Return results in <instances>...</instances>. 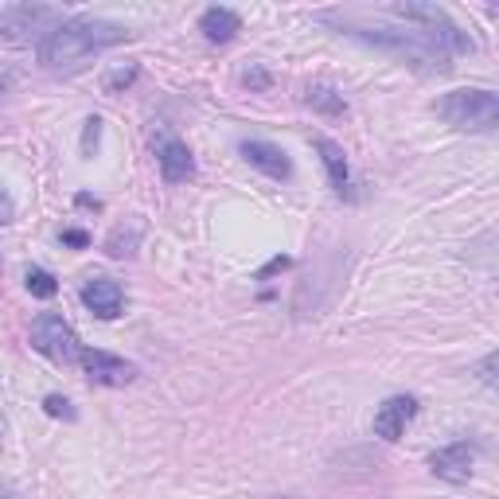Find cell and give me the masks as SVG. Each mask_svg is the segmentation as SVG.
<instances>
[{
	"mask_svg": "<svg viewBox=\"0 0 499 499\" xmlns=\"http://www.w3.org/2000/svg\"><path fill=\"white\" fill-rule=\"evenodd\" d=\"M129 39V27L113 24V19H97V16H74L63 19L51 35L39 43V63L47 71H71L82 58H90L102 47L125 43Z\"/></svg>",
	"mask_w": 499,
	"mask_h": 499,
	"instance_id": "obj_1",
	"label": "cell"
},
{
	"mask_svg": "<svg viewBox=\"0 0 499 499\" xmlns=\"http://www.w3.org/2000/svg\"><path fill=\"white\" fill-rule=\"evenodd\" d=\"M351 35L367 39V43L383 47V51L406 58V63L422 66V71H429V74H433V71L445 74L448 66H453V63H448V51H441V47H437L425 32H398V27H355Z\"/></svg>",
	"mask_w": 499,
	"mask_h": 499,
	"instance_id": "obj_2",
	"label": "cell"
},
{
	"mask_svg": "<svg viewBox=\"0 0 499 499\" xmlns=\"http://www.w3.org/2000/svg\"><path fill=\"white\" fill-rule=\"evenodd\" d=\"M437 117H445L453 129H472L487 133L499 121V97L492 90H453L441 102H433Z\"/></svg>",
	"mask_w": 499,
	"mask_h": 499,
	"instance_id": "obj_3",
	"label": "cell"
},
{
	"mask_svg": "<svg viewBox=\"0 0 499 499\" xmlns=\"http://www.w3.org/2000/svg\"><path fill=\"white\" fill-rule=\"evenodd\" d=\"M32 347L39 351V355L51 359V363H58V367H71V363L82 359V347H78L74 328L66 324L58 312H39V316L32 320Z\"/></svg>",
	"mask_w": 499,
	"mask_h": 499,
	"instance_id": "obj_4",
	"label": "cell"
},
{
	"mask_svg": "<svg viewBox=\"0 0 499 499\" xmlns=\"http://www.w3.org/2000/svg\"><path fill=\"white\" fill-rule=\"evenodd\" d=\"M58 24H63V12H58V8L16 4L0 16V35H4L8 43H27V39H39V43H43Z\"/></svg>",
	"mask_w": 499,
	"mask_h": 499,
	"instance_id": "obj_5",
	"label": "cell"
},
{
	"mask_svg": "<svg viewBox=\"0 0 499 499\" xmlns=\"http://www.w3.org/2000/svg\"><path fill=\"white\" fill-rule=\"evenodd\" d=\"M394 16H402V19H417V24H425V35L433 39L441 51H472V39H468L461 27L448 19L441 8H433V4H398L394 8Z\"/></svg>",
	"mask_w": 499,
	"mask_h": 499,
	"instance_id": "obj_6",
	"label": "cell"
},
{
	"mask_svg": "<svg viewBox=\"0 0 499 499\" xmlns=\"http://www.w3.org/2000/svg\"><path fill=\"white\" fill-rule=\"evenodd\" d=\"M78 363L86 367V378L97 386H129L136 378V367L110 355V351H86L82 347V359H78Z\"/></svg>",
	"mask_w": 499,
	"mask_h": 499,
	"instance_id": "obj_7",
	"label": "cell"
},
{
	"mask_svg": "<svg viewBox=\"0 0 499 499\" xmlns=\"http://www.w3.org/2000/svg\"><path fill=\"white\" fill-rule=\"evenodd\" d=\"M82 305L94 312L97 320H113L121 316V305H125V292L113 277H90L82 285Z\"/></svg>",
	"mask_w": 499,
	"mask_h": 499,
	"instance_id": "obj_8",
	"label": "cell"
},
{
	"mask_svg": "<svg viewBox=\"0 0 499 499\" xmlns=\"http://www.w3.org/2000/svg\"><path fill=\"white\" fill-rule=\"evenodd\" d=\"M414 414H417V402L409 394L386 398V402L378 406V414H375V433L383 437V441H398V437L406 433V425L414 422Z\"/></svg>",
	"mask_w": 499,
	"mask_h": 499,
	"instance_id": "obj_9",
	"label": "cell"
},
{
	"mask_svg": "<svg viewBox=\"0 0 499 499\" xmlns=\"http://www.w3.org/2000/svg\"><path fill=\"white\" fill-rule=\"evenodd\" d=\"M156 164H160V172H164V180L168 183H183V180H191V172H195L191 149L183 141H175V136H168V133L156 141Z\"/></svg>",
	"mask_w": 499,
	"mask_h": 499,
	"instance_id": "obj_10",
	"label": "cell"
},
{
	"mask_svg": "<svg viewBox=\"0 0 499 499\" xmlns=\"http://www.w3.org/2000/svg\"><path fill=\"white\" fill-rule=\"evenodd\" d=\"M472 445L468 441H456V445H448L441 448V453H433V472L441 476V480H453V484H464L468 476H472Z\"/></svg>",
	"mask_w": 499,
	"mask_h": 499,
	"instance_id": "obj_11",
	"label": "cell"
},
{
	"mask_svg": "<svg viewBox=\"0 0 499 499\" xmlns=\"http://www.w3.org/2000/svg\"><path fill=\"white\" fill-rule=\"evenodd\" d=\"M242 156L253 164V168H261L273 180H289L292 175V164L285 149H277V144H266V141H242Z\"/></svg>",
	"mask_w": 499,
	"mask_h": 499,
	"instance_id": "obj_12",
	"label": "cell"
},
{
	"mask_svg": "<svg viewBox=\"0 0 499 499\" xmlns=\"http://www.w3.org/2000/svg\"><path fill=\"white\" fill-rule=\"evenodd\" d=\"M199 27L211 43H230V39L242 32V19H238V12H230V8H207Z\"/></svg>",
	"mask_w": 499,
	"mask_h": 499,
	"instance_id": "obj_13",
	"label": "cell"
},
{
	"mask_svg": "<svg viewBox=\"0 0 499 499\" xmlns=\"http://www.w3.org/2000/svg\"><path fill=\"white\" fill-rule=\"evenodd\" d=\"M316 152H320V160H324V168H328V180L344 191L347 188V156H344V149H339L336 141H328V136H316Z\"/></svg>",
	"mask_w": 499,
	"mask_h": 499,
	"instance_id": "obj_14",
	"label": "cell"
},
{
	"mask_svg": "<svg viewBox=\"0 0 499 499\" xmlns=\"http://www.w3.org/2000/svg\"><path fill=\"white\" fill-rule=\"evenodd\" d=\"M27 292L39 297V300H51L55 292H58V281L47 269H27Z\"/></svg>",
	"mask_w": 499,
	"mask_h": 499,
	"instance_id": "obj_15",
	"label": "cell"
},
{
	"mask_svg": "<svg viewBox=\"0 0 499 499\" xmlns=\"http://www.w3.org/2000/svg\"><path fill=\"white\" fill-rule=\"evenodd\" d=\"M308 105H316V110H324V113H344V97L336 90H328V86H312Z\"/></svg>",
	"mask_w": 499,
	"mask_h": 499,
	"instance_id": "obj_16",
	"label": "cell"
},
{
	"mask_svg": "<svg viewBox=\"0 0 499 499\" xmlns=\"http://www.w3.org/2000/svg\"><path fill=\"white\" fill-rule=\"evenodd\" d=\"M43 409H47L51 417H66V422H74V409H71V402H66V398H58V394L43 398Z\"/></svg>",
	"mask_w": 499,
	"mask_h": 499,
	"instance_id": "obj_17",
	"label": "cell"
},
{
	"mask_svg": "<svg viewBox=\"0 0 499 499\" xmlns=\"http://www.w3.org/2000/svg\"><path fill=\"white\" fill-rule=\"evenodd\" d=\"M97 133H102V121H97V117H90V121H86V136H82V152H94Z\"/></svg>",
	"mask_w": 499,
	"mask_h": 499,
	"instance_id": "obj_18",
	"label": "cell"
},
{
	"mask_svg": "<svg viewBox=\"0 0 499 499\" xmlns=\"http://www.w3.org/2000/svg\"><path fill=\"white\" fill-rule=\"evenodd\" d=\"M63 242H66V246L82 250V246H90V234H86V230H63Z\"/></svg>",
	"mask_w": 499,
	"mask_h": 499,
	"instance_id": "obj_19",
	"label": "cell"
},
{
	"mask_svg": "<svg viewBox=\"0 0 499 499\" xmlns=\"http://www.w3.org/2000/svg\"><path fill=\"white\" fill-rule=\"evenodd\" d=\"M12 214H16V207H12V199H8V191L0 188V227L4 222H12Z\"/></svg>",
	"mask_w": 499,
	"mask_h": 499,
	"instance_id": "obj_20",
	"label": "cell"
},
{
	"mask_svg": "<svg viewBox=\"0 0 499 499\" xmlns=\"http://www.w3.org/2000/svg\"><path fill=\"white\" fill-rule=\"evenodd\" d=\"M0 499H19V495H12V492H0Z\"/></svg>",
	"mask_w": 499,
	"mask_h": 499,
	"instance_id": "obj_21",
	"label": "cell"
},
{
	"mask_svg": "<svg viewBox=\"0 0 499 499\" xmlns=\"http://www.w3.org/2000/svg\"><path fill=\"white\" fill-rule=\"evenodd\" d=\"M0 445H4V422H0Z\"/></svg>",
	"mask_w": 499,
	"mask_h": 499,
	"instance_id": "obj_22",
	"label": "cell"
}]
</instances>
